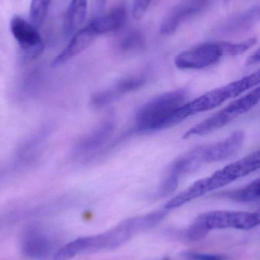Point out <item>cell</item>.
<instances>
[{
  "label": "cell",
  "instance_id": "6da1fadb",
  "mask_svg": "<svg viewBox=\"0 0 260 260\" xmlns=\"http://www.w3.org/2000/svg\"><path fill=\"white\" fill-rule=\"evenodd\" d=\"M259 165L260 153L257 150L242 159L227 165L222 169L218 170L212 175L195 182L187 189L169 200L165 206V209L170 210L181 207L192 200L224 187L235 180L257 171Z\"/></svg>",
  "mask_w": 260,
  "mask_h": 260
},
{
  "label": "cell",
  "instance_id": "7a4b0ae2",
  "mask_svg": "<svg viewBox=\"0 0 260 260\" xmlns=\"http://www.w3.org/2000/svg\"><path fill=\"white\" fill-rule=\"evenodd\" d=\"M259 82L260 72L259 70H257L239 80L215 88L197 98L192 102L183 104L165 121L162 126V129L176 126L191 116L212 111L221 106L227 101L235 99L248 90L258 86Z\"/></svg>",
  "mask_w": 260,
  "mask_h": 260
},
{
  "label": "cell",
  "instance_id": "3957f363",
  "mask_svg": "<svg viewBox=\"0 0 260 260\" xmlns=\"http://www.w3.org/2000/svg\"><path fill=\"white\" fill-rule=\"evenodd\" d=\"M259 214L254 212L212 211L195 218L186 232L191 242L201 241L211 231L234 229L250 230L259 224Z\"/></svg>",
  "mask_w": 260,
  "mask_h": 260
},
{
  "label": "cell",
  "instance_id": "277c9868",
  "mask_svg": "<svg viewBox=\"0 0 260 260\" xmlns=\"http://www.w3.org/2000/svg\"><path fill=\"white\" fill-rule=\"evenodd\" d=\"M186 97V90L177 89L151 99L136 112V130L140 134L161 130L171 114L185 104Z\"/></svg>",
  "mask_w": 260,
  "mask_h": 260
},
{
  "label": "cell",
  "instance_id": "5b68a950",
  "mask_svg": "<svg viewBox=\"0 0 260 260\" xmlns=\"http://www.w3.org/2000/svg\"><path fill=\"white\" fill-rule=\"evenodd\" d=\"M167 215L166 210H159L122 221L102 235L89 237V250H111L129 241L140 232L152 229Z\"/></svg>",
  "mask_w": 260,
  "mask_h": 260
},
{
  "label": "cell",
  "instance_id": "8992f818",
  "mask_svg": "<svg viewBox=\"0 0 260 260\" xmlns=\"http://www.w3.org/2000/svg\"><path fill=\"white\" fill-rule=\"evenodd\" d=\"M259 100L260 88L257 87L248 94L236 99L216 114L188 130L183 136V139L204 136L221 129L240 116L253 109L259 104Z\"/></svg>",
  "mask_w": 260,
  "mask_h": 260
},
{
  "label": "cell",
  "instance_id": "52a82bcc",
  "mask_svg": "<svg viewBox=\"0 0 260 260\" xmlns=\"http://www.w3.org/2000/svg\"><path fill=\"white\" fill-rule=\"evenodd\" d=\"M244 140V132L236 131L224 140L199 145L191 151L201 166L205 164L222 162L236 154L242 148Z\"/></svg>",
  "mask_w": 260,
  "mask_h": 260
},
{
  "label": "cell",
  "instance_id": "ba28073f",
  "mask_svg": "<svg viewBox=\"0 0 260 260\" xmlns=\"http://www.w3.org/2000/svg\"><path fill=\"white\" fill-rule=\"evenodd\" d=\"M224 56L223 42L206 43L180 53L175 65L180 70H201L217 63Z\"/></svg>",
  "mask_w": 260,
  "mask_h": 260
},
{
  "label": "cell",
  "instance_id": "9c48e42d",
  "mask_svg": "<svg viewBox=\"0 0 260 260\" xmlns=\"http://www.w3.org/2000/svg\"><path fill=\"white\" fill-rule=\"evenodd\" d=\"M10 30L24 56L29 59L38 57L44 50V42L38 27L18 15L12 17Z\"/></svg>",
  "mask_w": 260,
  "mask_h": 260
},
{
  "label": "cell",
  "instance_id": "30bf717a",
  "mask_svg": "<svg viewBox=\"0 0 260 260\" xmlns=\"http://www.w3.org/2000/svg\"><path fill=\"white\" fill-rule=\"evenodd\" d=\"M207 5V0H185L167 14L160 31L163 35H171L188 20L199 13Z\"/></svg>",
  "mask_w": 260,
  "mask_h": 260
},
{
  "label": "cell",
  "instance_id": "8fae6325",
  "mask_svg": "<svg viewBox=\"0 0 260 260\" xmlns=\"http://www.w3.org/2000/svg\"><path fill=\"white\" fill-rule=\"evenodd\" d=\"M147 81L148 79L143 75L124 78L111 88L94 94L92 99V103L97 107L109 105L125 94L137 91L146 84Z\"/></svg>",
  "mask_w": 260,
  "mask_h": 260
},
{
  "label": "cell",
  "instance_id": "7c38bea8",
  "mask_svg": "<svg viewBox=\"0 0 260 260\" xmlns=\"http://www.w3.org/2000/svg\"><path fill=\"white\" fill-rule=\"evenodd\" d=\"M97 37L89 24L79 29L73 35L66 48L53 59L52 65L54 67H59L80 54L93 44Z\"/></svg>",
  "mask_w": 260,
  "mask_h": 260
},
{
  "label": "cell",
  "instance_id": "4fadbf2b",
  "mask_svg": "<svg viewBox=\"0 0 260 260\" xmlns=\"http://www.w3.org/2000/svg\"><path fill=\"white\" fill-rule=\"evenodd\" d=\"M259 19V6H255L245 12L237 14L223 21L216 31L221 35H235L247 31L253 27Z\"/></svg>",
  "mask_w": 260,
  "mask_h": 260
},
{
  "label": "cell",
  "instance_id": "5bb4252c",
  "mask_svg": "<svg viewBox=\"0 0 260 260\" xmlns=\"http://www.w3.org/2000/svg\"><path fill=\"white\" fill-rule=\"evenodd\" d=\"M22 250L24 254L31 259H44L50 253L51 242L39 229H31L23 238Z\"/></svg>",
  "mask_w": 260,
  "mask_h": 260
},
{
  "label": "cell",
  "instance_id": "9a60e30c",
  "mask_svg": "<svg viewBox=\"0 0 260 260\" xmlns=\"http://www.w3.org/2000/svg\"><path fill=\"white\" fill-rule=\"evenodd\" d=\"M127 18V10L124 6L114 8L105 15H101L92 20L89 25L93 29L97 36L122 28Z\"/></svg>",
  "mask_w": 260,
  "mask_h": 260
},
{
  "label": "cell",
  "instance_id": "2e32d148",
  "mask_svg": "<svg viewBox=\"0 0 260 260\" xmlns=\"http://www.w3.org/2000/svg\"><path fill=\"white\" fill-rule=\"evenodd\" d=\"M88 7V0H71L63 22V29L67 36L74 35L85 21Z\"/></svg>",
  "mask_w": 260,
  "mask_h": 260
},
{
  "label": "cell",
  "instance_id": "e0dca14e",
  "mask_svg": "<svg viewBox=\"0 0 260 260\" xmlns=\"http://www.w3.org/2000/svg\"><path fill=\"white\" fill-rule=\"evenodd\" d=\"M259 186V179H256L244 187L221 192L218 194V197H223L237 203H257L259 202L260 197Z\"/></svg>",
  "mask_w": 260,
  "mask_h": 260
},
{
  "label": "cell",
  "instance_id": "ac0fdd59",
  "mask_svg": "<svg viewBox=\"0 0 260 260\" xmlns=\"http://www.w3.org/2000/svg\"><path fill=\"white\" fill-rule=\"evenodd\" d=\"M115 123L114 120H108L91 133L82 144L83 151H92L103 145L114 133Z\"/></svg>",
  "mask_w": 260,
  "mask_h": 260
},
{
  "label": "cell",
  "instance_id": "d6986e66",
  "mask_svg": "<svg viewBox=\"0 0 260 260\" xmlns=\"http://www.w3.org/2000/svg\"><path fill=\"white\" fill-rule=\"evenodd\" d=\"M145 47V38L137 30L128 32L121 38L118 44L119 50L125 53L140 51Z\"/></svg>",
  "mask_w": 260,
  "mask_h": 260
},
{
  "label": "cell",
  "instance_id": "ffe728a7",
  "mask_svg": "<svg viewBox=\"0 0 260 260\" xmlns=\"http://www.w3.org/2000/svg\"><path fill=\"white\" fill-rule=\"evenodd\" d=\"M51 0H32L29 9L31 23L40 27L45 21Z\"/></svg>",
  "mask_w": 260,
  "mask_h": 260
},
{
  "label": "cell",
  "instance_id": "44dd1931",
  "mask_svg": "<svg viewBox=\"0 0 260 260\" xmlns=\"http://www.w3.org/2000/svg\"><path fill=\"white\" fill-rule=\"evenodd\" d=\"M256 43H257V39L254 38H250L238 44L223 41L224 53L225 56H238L250 50L251 47L256 45Z\"/></svg>",
  "mask_w": 260,
  "mask_h": 260
},
{
  "label": "cell",
  "instance_id": "7402d4cb",
  "mask_svg": "<svg viewBox=\"0 0 260 260\" xmlns=\"http://www.w3.org/2000/svg\"><path fill=\"white\" fill-rule=\"evenodd\" d=\"M152 0H134L133 3L132 15L134 19H141L147 11L149 9Z\"/></svg>",
  "mask_w": 260,
  "mask_h": 260
},
{
  "label": "cell",
  "instance_id": "603a6c76",
  "mask_svg": "<svg viewBox=\"0 0 260 260\" xmlns=\"http://www.w3.org/2000/svg\"><path fill=\"white\" fill-rule=\"evenodd\" d=\"M183 256L190 260H224L217 255L203 254V253H183Z\"/></svg>",
  "mask_w": 260,
  "mask_h": 260
},
{
  "label": "cell",
  "instance_id": "cb8c5ba5",
  "mask_svg": "<svg viewBox=\"0 0 260 260\" xmlns=\"http://www.w3.org/2000/svg\"><path fill=\"white\" fill-rule=\"evenodd\" d=\"M260 57L259 49H257L253 54L250 55L246 61V65L252 66L259 63Z\"/></svg>",
  "mask_w": 260,
  "mask_h": 260
},
{
  "label": "cell",
  "instance_id": "d4e9b609",
  "mask_svg": "<svg viewBox=\"0 0 260 260\" xmlns=\"http://www.w3.org/2000/svg\"><path fill=\"white\" fill-rule=\"evenodd\" d=\"M107 0H96V4L99 9H102L106 5Z\"/></svg>",
  "mask_w": 260,
  "mask_h": 260
},
{
  "label": "cell",
  "instance_id": "484cf974",
  "mask_svg": "<svg viewBox=\"0 0 260 260\" xmlns=\"http://www.w3.org/2000/svg\"><path fill=\"white\" fill-rule=\"evenodd\" d=\"M162 260H169V259H168V258H166V259H162Z\"/></svg>",
  "mask_w": 260,
  "mask_h": 260
},
{
  "label": "cell",
  "instance_id": "4316f807",
  "mask_svg": "<svg viewBox=\"0 0 260 260\" xmlns=\"http://www.w3.org/2000/svg\"><path fill=\"white\" fill-rule=\"evenodd\" d=\"M226 2H230V0H225Z\"/></svg>",
  "mask_w": 260,
  "mask_h": 260
}]
</instances>
